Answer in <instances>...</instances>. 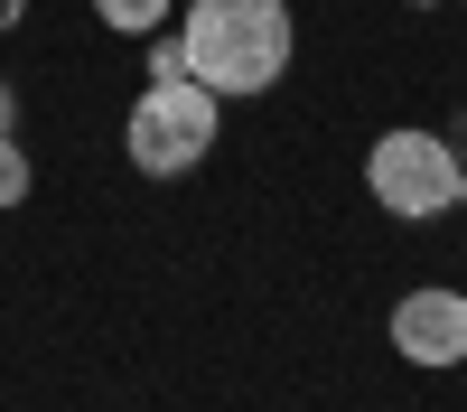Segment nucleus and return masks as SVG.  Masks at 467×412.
Segmentation results:
<instances>
[{
  "instance_id": "obj_3",
  "label": "nucleus",
  "mask_w": 467,
  "mask_h": 412,
  "mask_svg": "<svg viewBox=\"0 0 467 412\" xmlns=\"http://www.w3.org/2000/svg\"><path fill=\"white\" fill-rule=\"evenodd\" d=\"M365 187H374V206L402 216V225L467 206V169H458L449 132H383V141L365 150Z\"/></svg>"
},
{
  "instance_id": "obj_6",
  "label": "nucleus",
  "mask_w": 467,
  "mask_h": 412,
  "mask_svg": "<svg viewBox=\"0 0 467 412\" xmlns=\"http://www.w3.org/2000/svg\"><path fill=\"white\" fill-rule=\"evenodd\" d=\"M28 197V160H19V141L0 132V206H19Z\"/></svg>"
},
{
  "instance_id": "obj_2",
  "label": "nucleus",
  "mask_w": 467,
  "mask_h": 412,
  "mask_svg": "<svg viewBox=\"0 0 467 412\" xmlns=\"http://www.w3.org/2000/svg\"><path fill=\"white\" fill-rule=\"evenodd\" d=\"M215 122H224V103L197 85V75H160V85L131 103L122 150H131V169H150V178H187L215 150Z\"/></svg>"
},
{
  "instance_id": "obj_8",
  "label": "nucleus",
  "mask_w": 467,
  "mask_h": 412,
  "mask_svg": "<svg viewBox=\"0 0 467 412\" xmlns=\"http://www.w3.org/2000/svg\"><path fill=\"white\" fill-rule=\"evenodd\" d=\"M19 10H28V0H0V28H19Z\"/></svg>"
},
{
  "instance_id": "obj_1",
  "label": "nucleus",
  "mask_w": 467,
  "mask_h": 412,
  "mask_svg": "<svg viewBox=\"0 0 467 412\" xmlns=\"http://www.w3.org/2000/svg\"><path fill=\"white\" fill-rule=\"evenodd\" d=\"M178 48H187V75L215 103L271 94L290 75V0H187Z\"/></svg>"
},
{
  "instance_id": "obj_7",
  "label": "nucleus",
  "mask_w": 467,
  "mask_h": 412,
  "mask_svg": "<svg viewBox=\"0 0 467 412\" xmlns=\"http://www.w3.org/2000/svg\"><path fill=\"white\" fill-rule=\"evenodd\" d=\"M10 122H19V94H10V85H0V132H10Z\"/></svg>"
},
{
  "instance_id": "obj_4",
  "label": "nucleus",
  "mask_w": 467,
  "mask_h": 412,
  "mask_svg": "<svg viewBox=\"0 0 467 412\" xmlns=\"http://www.w3.org/2000/svg\"><path fill=\"white\" fill-rule=\"evenodd\" d=\"M393 347L411 365H458L467 356V300L458 291H402L393 300Z\"/></svg>"
},
{
  "instance_id": "obj_5",
  "label": "nucleus",
  "mask_w": 467,
  "mask_h": 412,
  "mask_svg": "<svg viewBox=\"0 0 467 412\" xmlns=\"http://www.w3.org/2000/svg\"><path fill=\"white\" fill-rule=\"evenodd\" d=\"M94 19H103V28H122V37H160L178 10H169V0H94Z\"/></svg>"
}]
</instances>
